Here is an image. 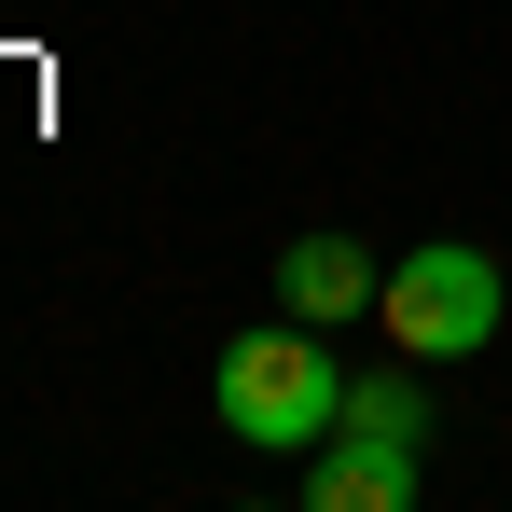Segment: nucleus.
<instances>
[{
	"label": "nucleus",
	"instance_id": "obj_1",
	"mask_svg": "<svg viewBox=\"0 0 512 512\" xmlns=\"http://www.w3.org/2000/svg\"><path fill=\"white\" fill-rule=\"evenodd\" d=\"M346 416V374H333V333L319 319H250V333L222 346V429L250 443V457H305V443H333Z\"/></svg>",
	"mask_w": 512,
	"mask_h": 512
},
{
	"label": "nucleus",
	"instance_id": "obj_2",
	"mask_svg": "<svg viewBox=\"0 0 512 512\" xmlns=\"http://www.w3.org/2000/svg\"><path fill=\"white\" fill-rule=\"evenodd\" d=\"M374 319H388L402 360H485L499 319H512V277H499V250H471V236H429V250L388 263Z\"/></svg>",
	"mask_w": 512,
	"mask_h": 512
},
{
	"label": "nucleus",
	"instance_id": "obj_3",
	"mask_svg": "<svg viewBox=\"0 0 512 512\" xmlns=\"http://www.w3.org/2000/svg\"><path fill=\"white\" fill-rule=\"evenodd\" d=\"M374 291H388V263L360 250L346 222H319V236H291V250H277V305H291V319H319V333L374 319Z\"/></svg>",
	"mask_w": 512,
	"mask_h": 512
},
{
	"label": "nucleus",
	"instance_id": "obj_4",
	"mask_svg": "<svg viewBox=\"0 0 512 512\" xmlns=\"http://www.w3.org/2000/svg\"><path fill=\"white\" fill-rule=\"evenodd\" d=\"M416 485H429V443H374V429L305 443V499L319 512H416Z\"/></svg>",
	"mask_w": 512,
	"mask_h": 512
},
{
	"label": "nucleus",
	"instance_id": "obj_5",
	"mask_svg": "<svg viewBox=\"0 0 512 512\" xmlns=\"http://www.w3.org/2000/svg\"><path fill=\"white\" fill-rule=\"evenodd\" d=\"M333 429H374V443H429L443 402H429V360H388V374H346V416Z\"/></svg>",
	"mask_w": 512,
	"mask_h": 512
}]
</instances>
